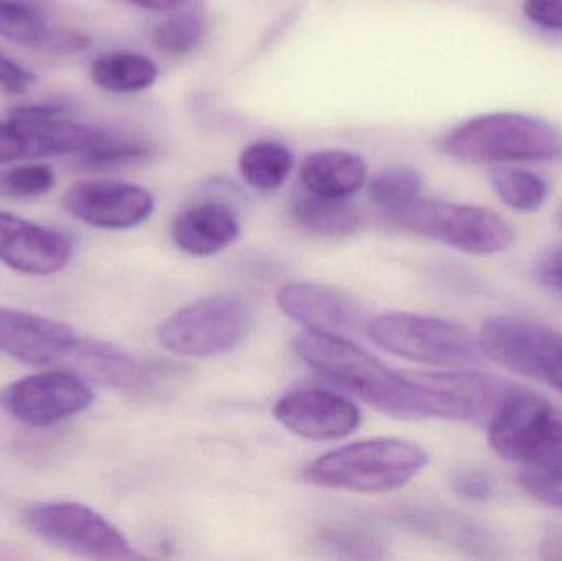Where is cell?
I'll list each match as a JSON object with an SVG mask.
<instances>
[{
	"label": "cell",
	"mask_w": 562,
	"mask_h": 561,
	"mask_svg": "<svg viewBox=\"0 0 562 561\" xmlns=\"http://www.w3.org/2000/svg\"><path fill=\"white\" fill-rule=\"evenodd\" d=\"M441 150L468 164L558 160L562 157V132L533 115L492 112L449 131L442 137Z\"/></svg>",
	"instance_id": "obj_1"
},
{
	"label": "cell",
	"mask_w": 562,
	"mask_h": 561,
	"mask_svg": "<svg viewBox=\"0 0 562 561\" xmlns=\"http://www.w3.org/2000/svg\"><path fill=\"white\" fill-rule=\"evenodd\" d=\"M418 445L398 438L357 441L329 451L304 470L314 486L349 493H389L405 486L428 464Z\"/></svg>",
	"instance_id": "obj_2"
},
{
	"label": "cell",
	"mask_w": 562,
	"mask_h": 561,
	"mask_svg": "<svg viewBox=\"0 0 562 561\" xmlns=\"http://www.w3.org/2000/svg\"><path fill=\"white\" fill-rule=\"evenodd\" d=\"M403 418H442L487 425L514 384L469 371H398Z\"/></svg>",
	"instance_id": "obj_3"
},
{
	"label": "cell",
	"mask_w": 562,
	"mask_h": 561,
	"mask_svg": "<svg viewBox=\"0 0 562 561\" xmlns=\"http://www.w3.org/2000/svg\"><path fill=\"white\" fill-rule=\"evenodd\" d=\"M296 355L330 384L362 399L383 414L403 418L398 371L334 333L306 329L294 341Z\"/></svg>",
	"instance_id": "obj_4"
},
{
	"label": "cell",
	"mask_w": 562,
	"mask_h": 561,
	"mask_svg": "<svg viewBox=\"0 0 562 561\" xmlns=\"http://www.w3.org/2000/svg\"><path fill=\"white\" fill-rule=\"evenodd\" d=\"M386 217L400 229L475 256L502 253L515 240L514 227L501 214L471 204L418 198Z\"/></svg>",
	"instance_id": "obj_5"
},
{
	"label": "cell",
	"mask_w": 562,
	"mask_h": 561,
	"mask_svg": "<svg viewBox=\"0 0 562 561\" xmlns=\"http://www.w3.org/2000/svg\"><path fill=\"white\" fill-rule=\"evenodd\" d=\"M372 341L408 361L462 368L481 361V346L468 328L448 319L386 313L367 325Z\"/></svg>",
	"instance_id": "obj_6"
},
{
	"label": "cell",
	"mask_w": 562,
	"mask_h": 561,
	"mask_svg": "<svg viewBox=\"0 0 562 561\" xmlns=\"http://www.w3.org/2000/svg\"><path fill=\"white\" fill-rule=\"evenodd\" d=\"M492 450L521 468L562 458V418L547 399L515 389L487 424Z\"/></svg>",
	"instance_id": "obj_7"
},
{
	"label": "cell",
	"mask_w": 562,
	"mask_h": 561,
	"mask_svg": "<svg viewBox=\"0 0 562 561\" xmlns=\"http://www.w3.org/2000/svg\"><path fill=\"white\" fill-rule=\"evenodd\" d=\"M22 523L33 536L72 556L109 561L140 557L114 524L86 504L36 503L23 510Z\"/></svg>",
	"instance_id": "obj_8"
},
{
	"label": "cell",
	"mask_w": 562,
	"mask_h": 561,
	"mask_svg": "<svg viewBox=\"0 0 562 561\" xmlns=\"http://www.w3.org/2000/svg\"><path fill=\"white\" fill-rule=\"evenodd\" d=\"M479 346L492 361L562 394V335L557 329L520 316H492L482 325Z\"/></svg>",
	"instance_id": "obj_9"
},
{
	"label": "cell",
	"mask_w": 562,
	"mask_h": 561,
	"mask_svg": "<svg viewBox=\"0 0 562 561\" xmlns=\"http://www.w3.org/2000/svg\"><path fill=\"white\" fill-rule=\"evenodd\" d=\"M65 364L86 381L134 399L161 397L188 375V369L175 362H142L117 346L86 338L78 339Z\"/></svg>",
	"instance_id": "obj_10"
},
{
	"label": "cell",
	"mask_w": 562,
	"mask_h": 561,
	"mask_svg": "<svg viewBox=\"0 0 562 561\" xmlns=\"http://www.w3.org/2000/svg\"><path fill=\"white\" fill-rule=\"evenodd\" d=\"M249 326V310L233 295H213L178 310L158 328L165 348L191 358L231 351Z\"/></svg>",
	"instance_id": "obj_11"
},
{
	"label": "cell",
	"mask_w": 562,
	"mask_h": 561,
	"mask_svg": "<svg viewBox=\"0 0 562 561\" xmlns=\"http://www.w3.org/2000/svg\"><path fill=\"white\" fill-rule=\"evenodd\" d=\"M94 392L69 369L26 375L0 392V407L29 427H52L91 407Z\"/></svg>",
	"instance_id": "obj_12"
},
{
	"label": "cell",
	"mask_w": 562,
	"mask_h": 561,
	"mask_svg": "<svg viewBox=\"0 0 562 561\" xmlns=\"http://www.w3.org/2000/svg\"><path fill=\"white\" fill-rule=\"evenodd\" d=\"M63 207L69 216L99 229H134L154 214L150 191L137 184L112 180H88L72 184Z\"/></svg>",
	"instance_id": "obj_13"
},
{
	"label": "cell",
	"mask_w": 562,
	"mask_h": 561,
	"mask_svg": "<svg viewBox=\"0 0 562 561\" xmlns=\"http://www.w3.org/2000/svg\"><path fill=\"white\" fill-rule=\"evenodd\" d=\"M69 237L52 227L0 211V262L23 276L48 277L72 259Z\"/></svg>",
	"instance_id": "obj_14"
},
{
	"label": "cell",
	"mask_w": 562,
	"mask_h": 561,
	"mask_svg": "<svg viewBox=\"0 0 562 561\" xmlns=\"http://www.w3.org/2000/svg\"><path fill=\"white\" fill-rule=\"evenodd\" d=\"M78 339L66 323L0 306V352L23 364L45 368L66 362Z\"/></svg>",
	"instance_id": "obj_15"
},
{
	"label": "cell",
	"mask_w": 562,
	"mask_h": 561,
	"mask_svg": "<svg viewBox=\"0 0 562 561\" xmlns=\"http://www.w3.org/2000/svg\"><path fill=\"white\" fill-rule=\"evenodd\" d=\"M283 427L307 440H342L360 424V412L342 395L323 389L288 392L273 408Z\"/></svg>",
	"instance_id": "obj_16"
},
{
	"label": "cell",
	"mask_w": 562,
	"mask_h": 561,
	"mask_svg": "<svg viewBox=\"0 0 562 561\" xmlns=\"http://www.w3.org/2000/svg\"><path fill=\"white\" fill-rule=\"evenodd\" d=\"M65 105H16L9 119L20 128L26 142L29 158L79 155L94 147L105 135V128L81 124L63 117Z\"/></svg>",
	"instance_id": "obj_17"
},
{
	"label": "cell",
	"mask_w": 562,
	"mask_h": 561,
	"mask_svg": "<svg viewBox=\"0 0 562 561\" xmlns=\"http://www.w3.org/2000/svg\"><path fill=\"white\" fill-rule=\"evenodd\" d=\"M277 302L284 315L316 332L350 333L366 322L362 306L356 299L319 283H286L280 289Z\"/></svg>",
	"instance_id": "obj_18"
},
{
	"label": "cell",
	"mask_w": 562,
	"mask_h": 561,
	"mask_svg": "<svg viewBox=\"0 0 562 561\" xmlns=\"http://www.w3.org/2000/svg\"><path fill=\"white\" fill-rule=\"evenodd\" d=\"M0 36L49 55H75L91 45L88 33L49 22L35 0H0Z\"/></svg>",
	"instance_id": "obj_19"
},
{
	"label": "cell",
	"mask_w": 562,
	"mask_h": 561,
	"mask_svg": "<svg viewBox=\"0 0 562 561\" xmlns=\"http://www.w3.org/2000/svg\"><path fill=\"white\" fill-rule=\"evenodd\" d=\"M239 236V217L220 201L193 204L181 211L173 223L175 244L194 257L214 256L233 246Z\"/></svg>",
	"instance_id": "obj_20"
},
{
	"label": "cell",
	"mask_w": 562,
	"mask_h": 561,
	"mask_svg": "<svg viewBox=\"0 0 562 561\" xmlns=\"http://www.w3.org/2000/svg\"><path fill=\"white\" fill-rule=\"evenodd\" d=\"M369 168L360 155L347 150H319L307 155L300 178L306 191L326 198H350L366 184Z\"/></svg>",
	"instance_id": "obj_21"
},
{
	"label": "cell",
	"mask_w": 562,
	"mask_h": 561,
	"mask_svg": "<svg viewBox=\"0 0 562 561\" xmlns=\"http://www.w3.org/2000/svg\"><path fill=\"white\" fill-rule=\"evenodd\" d=\"M291 216L307 233L342 239L362 226V213L349 198H326L307 191L294 200Z\"/></svg>",
	"instance_id": "obj_22"
},
{
	"label": "cell",
	"mask_w": 562,
	"mask_h": 561,
	"mask_svg": "<svg viewBox=\"0 0 562 561\" xmlns=\"http://www.w3.org/2000/svg\"><path fill=\"white\" fill-rule=\"evenodd\" d=\"M89 72L98 88L115 94L145 91L158 79V66L134 52L102 53L92 61Z\"/></svg>",
	"instance_id": "obj_23"
},
{
	"label": "cell",
	"mask_w": 562,
	"mask_h": 561,
	"mask_svg": "<svg viewBox=\"0 0 562 561\" xmlns=\"http://www.w3.org/2000/svg\"><path fill=\"white\" fill-rule=\"evenodd\" d=\"M293 152L279 142H256L240 154L239 171L247 184L259 191L280 188L293 170Z\"/></svg>",
	"instance_id": "obj_24"
},
{
	"label": "cell",
	"mask_w": 562,
	"mask_h": 561,
	"mask_svg": "<svg viewBox=\"0 0 562 561\" xmlns=\"http://www.w3.org/2000/svg\"><path fill=\"white\" fill-rule=\"evenodd\" d=\"M491 183L502 203L520 213L540 210L548 198L547 180L525 168L498 165L492 170Z\"/></svg>",
	"instance_id": "obj_25"
},
{
	"label": "cell",
	"mask_w": 562,
	"mask_h": 561,
	"mask_svg": "<svg viewBox=\"0 0 562 561\" xmlns=\"http://www.w3.org/2000/svg\"><path fill=\"white\" fill-rule=\"evenodd\" d=\"M154 157V145L138 135L105 132L104 137L79 155L78 164L88 170H114L131 167Z\"/></svg>",
	"instance_id": "obj_26"
},
{
	"label": "cell",
	"mask_w": 562,
	"mask_h": 561,
	"mask_svg": "<svg viewBox=\"0 0 562 561\" xmlns=\"http://www.w3.org/2000/svg\"><path fill=\"white\" fill-rule=\"evenodd\" d=\"M423 190V177L415 168L395 167L379 171L370 181L369 197L385 216L396 213L418 200Z\"/></svg>",
	"instance_id": "obj_27"
},
{
	"label": "cell",
	"mask_w": 562,
	"mask_h": 561,
	"mask_svg": "<svg viewBox=\"0 0 562 561\" xmlns=\"http://www.w3.org/2000/svg\"><path fill=\"white\" fill-rule=\"evenodd\" d=\"M206 23L196 12H177L155 26L151 43L158 52L173 58L190 55L203 43Z\"/></svg>",
	"instance_id": "obj_28"
},
{
	"label": "cell",
	"mask_w": 562,
	"mask_h": 561,
	"mask_svg": "<svg viewBox=\"0 0 562 561\" xmlns=\"http://www.w3.org/2000/svg\"><path fill=\"white\" fill-rule=\"evenodd\" d=\"M55 183V173L46 165H20L0 171V197L10 200H33L52 191Z\"/></svg>",
	"instance_id": "obj_29"
},
{
	"label": "cell",
	"mask_w": 562,
	"mask_h": 561,
	"mask_svg": "<svg viewBox=\"0 0 562 561\" xmlns=\"http://www.w3.org/2000/svg\"><path fill=\"white\" fill-rule=\"evenodd\" d=\"M518 480L533 500L562 509V458L541 467L521 468Z\"/></svg>",
	"instance_id": "obj_30"
},
{
	"label": "cell",
	"mask_w": 562,
	"mask_h": 561,
	"mask_svg": "<svg viewBox=\"0 0 562 561\" xmlns=\"http://www.w3.org/2000/svg\"><path fill=\"white\" fill-rule=\"evenodd\" d=\"M451 484L456 494L472 503H487L495 496L494 480L484 471H456Z\"/></svg>",
	"instance_id": "obj_31"
},
{
	"label": "cell",
	"mask_w": 562,
	"mask_h": 561,
	"mask_svg": "<svg viewBox=\"0 0 562 561\" xmlns=\"http://www.w3.org/2000/svg\"><path fill=\"white\" fill-rule=\"evenodd\" d=\"M524 13L541 29L562 32V0H524Z\"/></svg>",
	"instance_id": "obj_32"
},
{
	"label": "cell",
	"mask_w": 562,
	"mask_h": 561,
	"mask_svg": "<svg viewBox=\"0 0 562 561\" xmlns=\"http://www.w3.org/2000/svg\"><path fill=\"white\" fill-rule=\"evenodd\" d=\"M29 158L26 142L12 121L0 122V164Z\"/></svg>",
	"instance_id": "obj_33"
},
{
	"label": "cell",
	"mask_w": 562,
	"mask_h": 561,
	"mask_svg": "<svg viewBox=\"0 0 562 561\" xmlns=\"http://www.w3.org/2000/svg\"><path fill=\"white\" fill-rule=\"evenodd\" d=\"M36 81L35 75L0 52V88L10 92L23 91Z\"/></svg>",
	"instance_id": "obj_34"
},
{
	"label": "cell",
	"mask_w": 562,
	"mask_h": 561,
	"mask_svg": "<svg viewBox=\"0 0 562 561\" xmlns=\"http://www.w3.org/2000/svg\"><path fill=\"white\" fill-rule=\"evenodd\" d=\"M538 277L548 289L562 295V246L550 250L538 266Z\"/></svg>",
	"instance_id": "obj_35"
},
{
	"label": "cell",
	"mask_w": 562,
	"mask_h": 561,
	"mask_svg": "<svg viewBox=\"0 0 562 561\" xmlns=\"http://www.w3.org/2000/svg\"><path fill=\"white\" fill-rule=\"evenodd\" d=\"M541 559L562 561V526H550L540 542Z\"/></svg>",
	"instance_id": "obj_36"
},
{
	"label": "cell",
	"mask_w": 562,
	"mask_h": 561,
	"mask_svg": "<svg viewBox=\"0 0 562 561\" xmlns=\"http://www.w3.org/2000/svg\"><path fill=\"white\" fill-rule=\"evenodd\" d=\"M125 2L140 7V9L154 10V12H171V10L180 9L188 0H125Z\"/></svg>",
	"instance_id": "obj_37"
},
{
	"label": "cell",
	"mask_w": 562,
	"mask_h": 561,
	"mask_svg": "<svg viewBox=\"0 0 562 561\" xmlns=\"http://www.w3.org/2000/svg\"><path fill=\"white\" fill-rule=\"evenodd\" d=\"M561 226H562V214H561Z\"/></svg>",
	"instance_id": "obj_38"
}]
</instances>
